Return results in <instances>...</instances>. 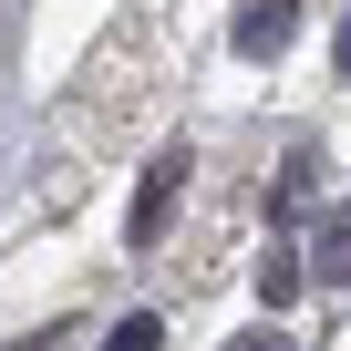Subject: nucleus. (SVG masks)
Masks as SVG:
<instances>
[{
  "label": "nucleus",
  "mask_w": 351,
  "mask_h": 351,
  "mask_svg": "<svg viewBox=\"0 0 351 351\" xmlns=\"http://www.w3.org/2000/svg\"><path fill=\"white\" fill-rule=\"evenodd\" d=\"M176 197H186V145L145 165V186H134V217H124V228H134V248H155V238H165V217H176Z\"/></svg>",
  "instance_id": "obj_1"
},
{
  "label": "nucleus",
  "mask_w": 351,
  "mask_h": 351,
  "mask_svg": "<svg viewBox=\"0 0 351 351\" xmlns=\"http://www.w3.org/2000/svg\"><path fill=\"white\" fill-rule=\"evenodd\" d=\"M279 42H289V0H248V11H238V52H248V62H269Z\"/></svg>",
  "instance_id": "obj_2"
},
{
  "label": "nucleus",
  "mask_w": 351,
  "mask_h": 351,
  "mask_svg": "<svg viewBox=\"0 0 351 351\" xmlns=\"http://www.w3.org/2000/svg\"><path fill=\"white\" fill-rule=\"evenodd\" d=\"M104 351H165V320H155V310H134V320H124Z\"/></svg>",
  "instance_id": "obj_3"
},
{
  "label": "nucleus",
  "mask_w": 351,
  "mask_h": 351,
  "mask_svg": "<svg viewBox=\"0 0 351 351\" xmlns=\"http://www.w3.org/2000/svg\"><path fill=\"white\" fill-rule=\"evenodd\" d=\"M320 269H330V279H351V217H330V228H320Z\"/></svg>",
  "instance_id": "obj_4"
},
{
  "label": "nucleus",
  "mask_w": 351,
  "mask_h": 351,
  "mask_svg": "<svg viewBox=\"0 0 351 351\" xmlns=\"http://www.w3.org/2000/svg\"><path fill=\"white\" fill-rule=\"evenodd\" d=\"M238 351H289V341H279V330H248V341H238Z\"/></svg>",
  "instance_id": "obj_5"
},
{
  "label": "nucleus",
  "mask_w": 351,
  "mask_h": 351,
  "mask_svg": "<svg viewBox=\"0 0 351 351\" xmlns=\"http://www.w3.org/2000/svg\"><path fill=\"white\" fill-rule=\"evenodd\" d=\"M341 73H351V32H341Z\"/></svg>",
  "instance_id": "obj_6"
}]
</instances>
